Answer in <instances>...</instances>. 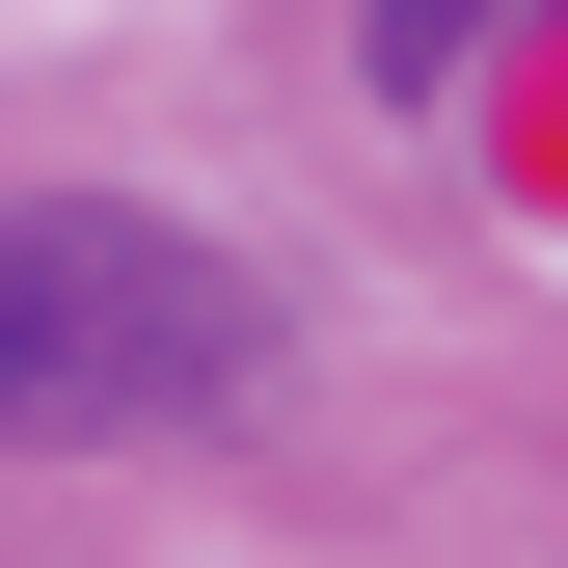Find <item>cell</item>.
<instances>
[{
  "instance_id": "obj_1",
  "label": "cell",
  "mask_w": 568,
  "mask_h": 568,
  "mask_svg": "<svg viewBox=\"0 0 568 568\" xmlns=\"http://www.w3.org/2000/svg\"><path fill=\"white\" fill-rule=\"evenodd\" d=\"M244 379V271L190 217H109V190H28L0 217V460H82V434H163V406Z\"/></svg>"
},
{
  "instance_id": "obj_2",
  "label": "cell",
  "mask_w": 568,
  "mask_h": 568,
  "mask_svg": "<svg viewBox=\"0 0 568 568\" xmlns=\"http://www.w3.org/2000/svg\"><path fill=\"white\" fill-rule=\"evenodd\" d=\"M487 28H515V0H352V54H379V82H460Z\"/></svg>"
}]
</instances>
